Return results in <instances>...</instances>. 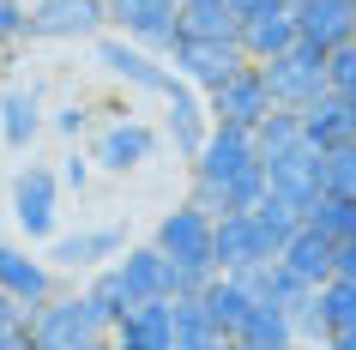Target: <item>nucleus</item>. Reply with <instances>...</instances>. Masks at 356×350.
Returning a JSON list of instances; mask_svg holds the SVG:
<instances>
[{
  "instance_id": "obj_1",
  "label": "nucleus",
  "mask_w": 356,
  "mask_h": 350,
  "mask_svg": "<svg viewBox=\"0 0 356 350\" xmlns=\"http://www.w3.org/2000/svg\"><path fill=\"white\" fill-rule=\"evenodd\" d=\"M188 193L206 205V212H254V205L272 193V175H266L254 127L218 121V127L206 133V145L193 151V164H188Z\"/></svg>"
},
{
  "instance_id": "obj_2",
  "label": "nucleus",
  "mask_w": 356,
  "mask_h": 350,
  "mask_svg": "<svg viewBox=\"0 0 356 350\" xmlns=\"http://www.w3.org/2000/svg\"><path fill=\"white\" fill-rule=\"evenodd\" d=\"M151 241L169 254V266L181 272V296L200 290L211 272H218V212H206V205L181 200V205H169L163 218H157V230H151Z\"/></svg>"
},
{
  "instance_id": "obj_3",
  "label": "nucleus",
  "mask_w": 356,
  "mask_h": 350,
  "mask_svg": "<svg viewBox=\"0 0 356 350\" xmlns=\"http://www.w3.org/2000/svg\"><path fill=\"white\" fill-rule=\"evenodd\" d=\"M163 127L157 121H145V115H109V121H97L91 139H85V151H91L97 175H139L145 164H157V151H163Z\"/></svg>"
},
{
  "instance_id": "obj_4",
  "label": "nucleus",
  "mask_w": 356,
  "mask_h": 350,
  "mask_svg": "<svg viewBox=\"0 0 356 350\" xmlns=\"http://www.w3.org/2000/svg\"><path fill=\"white\" fill-rule=\"evenodd\" d=\"M97 67H103V79H115L121 91L133 97H163L169 85H175V67H169L163 49H151V42L127 37V31H103V37L91 42Z\"/></svg>"
},
{
  "instance_id": "obj_5",
  "label": "nucleus",
  "mask_w": 356,
  "mask_h": 350,
  "mask_svg": "<svg viewBox=\"0 0 356 350\" xmlns=\"http://www.w3.org/2000/svg\"><path fill=\"white\" fill-rule=\"evenodd\" d=\"M31 338L37 350H97L109 344V320L91 308L85 290H55L42 308H31Z\"/></svg>"
},
{
  "instance_id": "obj_6",
  "label": "nucleus",
  "mask_w": 356,
  "mask_h": 350,
  "mask_svg": "<svg viewBox=\"0 0 356 350\" xmlns=\"http://www.w3.org/2000/svg\"><path fill=\"white\" fill-rule=\"evenodd\" d=\"M60 200H67V187H60V169H49V164H24L13 175V187H6V212H13L24 241L60 236Z\"/></svg>"
},
{
  "instance_id": "obj_7",
  "label": "nucleus",
  "mask_w": 356,
  "mask_h": 350,
  "mask_svg": "<svg viewBox=\"0 0 356 350\" xmlns=\"http://www.w3.org/2000/svg\"><path fill=\"white\" fill-rule=\"evenodd\" d=\"M157 109H163V139H169V151L181 157V164H193V151L206 145V133L218 127V115H211V97L200 91V85H188V79L175 73V85H169L163 97H157Z\"/></svg>"
},
{
  "instance_id": "obj_8",
  "label": "nucleus",
  "mask_w": 356,
  "mask_h": 350,
  "mask_svg": "<svg viewBox=\"0 0 356 350\" xmlns=\"http://www.w3.org/2000/svg\"><path fill=\"white\" fill-rule=\"evenodd\" d=\"M169 67L211 97L229 73H242V67H248V55H242V42H236V37H193V31H181V37L169 42Z\"/></svg>"
},
{
  "instance_id": "obj_9",
  "label": "nucleus",
  "mask_w": 356,
  "mask_h": 350,
  "mask_svg": "<svg viewBox=\"0 0 356 350\" xmlns=\"http://www.w3.org/2000/svg\"><path fill=\"white\" fill-rule=\"evenodd\" d=\"M109 31V0H31V42H85Z\"/></svg>"
},
{
  "instance_id": "obj_10",
  "label": "nucleus",
  "mask_w": 356,
  "mask_h": 350,
  "mask_svg": "<svg viewBox=\"0 0 356 350\" xmlns=\"http://www.w3.org/2000/svg\"><path fill=\"white\" fill-rule=\"evenodd\" d=\"M260 67H266V85H272V103H278V109H308V103L332 85L326 55H320L314 42H296V49H284V55L260 61Z\"/></svg>"
},
{
  "instance_id": "obj_11",
  "label": "nucleus",
  "mask_w": 356,
  "mask_h": 350,
  "mask_svg": "<svg viewBox=\"0 0 356 350\" xmlns=\"http://www.w3.org/2000/svg\"><path fill=\"white\" fill-rule=\"evenodd\" d=\"M127 248H133L127 223H79V230H60V236L49 241V260H55L67 278H85V272H97V266L121 260Z\"/></svg>"
},
{
  "instance_id": "obj_12",
  "label": "nucleus",
  "mask_w": 356,
  "mask_h": 350,
  "mask_svg": "<svg viewBox=\"0 0 356 350\" xmlns=\"http://www.w3.org/2000/svg\"><path fill=\"white\" fill-rule=\"evenodd\" d=\"M266 175H272V193H284V200H296L302 212L326 193V151L302 133V139H290L284 151H272L266 157Z\"/></svg>"
},
{
  "instance_id": "obj_13",
  "label": "nucleus",
  "mask_w": 356,
  "mask_h": 350,
  "mask_svg": "<svg viewBox=\"0 0 356 350\" xmlns=\"http://www.w3.org/2000/svg\"><path fill=\"white\" fill-rule=\"evenodd\" d=\"M266 260H278V241L260 212H218V272H254Z\"/></svg>"
},
{
  "instance_id": "obj_14",
  "label": "nucleus",
  "mask_w": 356,
  "mask_h": 350,
  "mask_svg": "<svg viewBox=\"0 0 356 350\" xmlns=\"http://www.w3.org/2000/svg\"><path fill=\"white\" fill-rule=\"evenodd\" d=\"M60 266L49 254H31V241H0V290H13L24 308H42L60 290Z\"/></svg>"
},
{
  "instance_id": "obj_15",
  "label": "nucleus",
  "mask_w": 356,
  "mask_h": 350,
  "mask_svg": "<svg viewBox=\"0 0 356 350\" xmlns=\"http://www.w3.org/2000/svg\"><path fill=\"white\" fill-rule=\"evenodd\" d=\"M115 350H175V296H145L109 326Z\"/></svg>"
},
{
  "instance_id": "obj_16",
  "label": "nucleus",
  "mask_w": 356,
  "mask_h": 350,
  "mask_svg": "<svg viewBox=\"0 0 356 350\" xmlns=\"http://www.w3.org/2000/svg\"><path fill=\"white\" fill-rule=\"evenodd\" d=\"M272 109H278V103H272V85H266L260 61H248L242 73H229L224 85L211 91V115H218V121H236V127H260Z\"/></svg>"
},
{
  "instance_id": "obj_17",
  "label": "nucleus",
  "mask_w": 356,
  "mask_h": 350,
  "mask_svg": "<svg viewBox=\"0 0 356 350\" xmlns=\"http://www.w3.org/2000/svg\"><path fill=\"white\" fill-rule=\"evenodd\" d=\"M49 133V97H42V79L31 85H6L0 91V145L6 151H31Z\"/></svg>"
},
{
  "instance_id": "obj_18",
  "label": "nucleus",
  "mask_w": 356,
  "mask_h": 350,
  "mask_svg": "<svg viewBox=\"0 0 356 350\" xmlns=\"http://www.w3.org/2000/svg\"><path fill=\"white\" fill-rule=\"evenodd\" d=\"M109 31H127L169 55V42L181 37V0H109Z\"/></svg>"
},
{
  "instance_id": "obj_19",
  "label": "nucleus",
  "mask_w": 356,
  "mask_h": 350,
  "mask_svg": "<svg viewBox=\"0 0 356 350\" xmlns=\"http://www.w3.org/2000/svg\"><path fill=\"white\" fill-rule=\"evenodd\" d=\"M236 42H242L248 61H272V55H284V49H296L302 42L296 6H290V0H272V6H260V13H248L242 31H236Z\"/></svg>"
},
{
  "instance_id": "obj_20",
  "label": "nucleus",
  "mask_w": 356,
  "mask_h": 350,
  "mask_svg": "<svg viewBox=\"0 0 356 350\" xmlns=\"http://www.w3.org/2000/svg\"><path fill=\"white\" fill-rule=\"evenodd\" d=\"M115 272H121L133 302H145V296H181V272L169 266V254L157 241H133L127 254L115 260Z\"/></svg>"
},
{
  "instance_id": "obj_21",
  "label": "nucleus",
  "mask_w": 356,
  "mask_h": 350,
  "mask_svg": "<svg viewBox=\"0 0 356 350\" xmlns=\"http://www.w3.org/2000/svg\"><path fill=\"white\" fill-rule=\"evenodd\" d=\"M296 31L320 55H332L338 42L356 37V0H296Z\"/></svg>"
},
{
  "instance_id": "obj_22",
  "label": "nucleus",
  "mask_w": 356,
  "mask_h": 350,
  "mask_svg": "<svg viewBox=\"0 0 356 350\" xmlns=\"http://www.w3.org/2000/svg\"><path fill=\"white\" fill-rule=\"evenodd\" d=\"M302 133H308L320 151L350 145V139H356V97H350V91H332V85H326V91H320L314 103L302 109Z\"/></svg>"
},
{
  "instance_id": "obj_23",
  "label": "nucleus",
  "mask_w": 356,
  "mask_h": 350,
  "mask_svg": "<svg viewBox=\"0 0 356 350\" xmlns=\"http://www.w3.org/2000/svg\"><path fill=\"white\" fill-rule=\"evenodd\" d=\"M242 278L254 284L260 302H272V308H284V314H308L314 308V290H320V284H308L302 272H290L284 260H266V266H254V272H242Z\"/></svg>"
},
{
  "instance_id": "obj_24",
  "label": "nucleus",
  "mask_w": 356,
  "mask_h": 350,
  "mask_svg": "<svg viewBox=\"0 0 356 350\" xmlns=\"http://www.w3.org/2000/svg\"><path fill=\"white\" fill-rule=\"evenodd\" d=\"M229 344H236V350H284V344H302L296 314L272 308V302H254V308L242 314V326L229 332Z\"/></svg>"
},
{
  "instance_id": "obj_25",
  "label": "nucleus",
  "mask_w": 356,
  "mask_h": 350,
  "mask_svg": "<svg viewBox=\"0 0 356 350\" xmlns=\"http://www.w3.org/2000/svg\"><path fill=\"white\" fill-rule=\"evenodd\" d=\"M278 260L290 266V272H302L308 284H326V278L338 272V241H332V236H320L314 223L302 218V230L284 241V254H278Z\"/></svg>"
},
{
  "instance_id": "obj_26",
  "label": "nucleus",
  "mask_w": 356,
  "mask_h": 350,
  "mask_svg": "<svg viewBox=\"0 0 356 350\" xmlns=\"http://www.w3.org/2000/svg\"><path fill=\"white\" fill-rule=\"evenodd\" d=\"M200 302L211 308V320H218L224 332H236V326H242V314L254 308L260 296H254V284H248L242 272H211L206 284H200Z\"/></svg>"
},
{
  "instance_id": "obj_27",
  "label": "nucleus",
  "mask_w": 356,
  "mask_h": 350,
  "mask_svg": "<svg viewBox=\"0 0 356 350\" xmlns=\"http://www.w3.org/2000/svg\"><path fill=\"white\" fill-rule=\"evenodd\" d=\"M229 332L211 320V308L200 302V290L175 296V350H224Z\"/></svg>"
},
{
  "instance_id": "obj_28",
  "label": "nucleus",
  "mask_w": 356,
  "mask_h": 350,
  "mask_svg": "<svg viewBox=\"0 0 356 350\" xmlns=\"http://www.w3.org/2000/svg\"><path fill=\"white\" fill-rule=\"evenodd\" d=\"M308 223H314L320 236H332L338 248L356 241V193H332V187H326V193L308 205Z\"/></svg>"
},
{
  "instance_id": "obj_29",
  "label": "nucleus",
  "mask_w": 356,
  "mask_h": 350,
  "mask_svg": "<svg viewBox=\"0 0 356 350\" xmlns=\"http://www.w3.org/2000/svg\"><path fill=\"white\" fill-rule=\"evenodd\" d=\"M79 290L91 296V308L103 314L109 326L133 308V296H127V284H121V272H115V260H109V266H97V272H85V278H79Z\"/></svg>"
},
{
  "instance_id": "obj_30",
  "label": "nucleus",
  "mask_w": 356,
  "mask_h": 350,
  "mask_svg": "<svg viewBox=\"0 0 356 350\" xmlns=\"http://www.w3.org/2000/svg\"><path fill=\"white\" fill-rule=\"evenodd\" d=\"M181 31H193V37H236L242 19H236L229 0H200V6H181Z\"/></svg>"
},
{
  "instance_id": "obj_31",
  "label": "nucleus",
  "mask_w": 356,
  "mask_h": 350,
  "mask_svg": "<svg viewBox=\"0 0 356 350\" xmlns=\"http://www.w3.org/2000/svg\"><path fill=\"white\" fill-rule=\"evenodd\" d=\"M91 127H97V103H85V97H67V103H55V109H49V133H55V139H67V145L91 139Z\"/></svg>"
},
{
  "instance_id": "obj_32",
  "label": "nucleus",
  "mask_w": 356,
  "mask_h": 350,
  "mask_svg": "<svg viewBox=\"0 0 356 350\" xmlns=\"http://www.w3.org/2000/svg\"><path fill=\"white\" fill-rule=\"evenodd\" d=\"M0 350H37V338H31V308L13 290H0Z\"/></svg>"
},
{
  "instance_id": "obj_33",
  "label": "nucleus",
  "mask_w": 356,
  "mask_h": 350,
  "mask_svg": "<svg viewBox=\"0 0 356 350\" xmlns=\"http://www.w3.org/2000/svg\"><path fill=\"white\" fill-rule=\"evenodd\" d=\"M254 139H260V157H272V151H284L290 139H302V109H272L254 127Z\"/></svg>"
},
{
  "instance_id": "obj_34",
  "label": "nucleus",
  "mask_w": 356,
  "mask_h": 350,
  "mask_svg": "<svg viewBox=\"0 0 356 350\" xmlns=\"http://www.w3.org/2000/svg\"><path fill=\"white\" fill-rule=\"evenodd\" d=\"M91 182H97V164H91V151H85V145H67V157H60V187L85 200V193H91Z\"/></svg>"
},
{
  "instance_id": "obj_35",
  "label": "nucleus",
  "mask_w": 356,
  "mask_h": 350,
  "mask_svg": "<svg viewBox=\"0 0 356 350\" xmlns=\"http://www.w3.org/2000/svg\"><path fill=\"white\" fill-rule=\"evenodd\" d=\"M31 42V0H0V49Z\"/></svg>"
},
{
  "instance_id": "obj_36",
  "label": "nucleus",
  "mask_w": 356,
  "mask_h": 350,
  "mask_svg": "<svg viewBox=\"0 0 356 350\" xmlns=\"http://www.w3.org/2000/svg\"><path fill=\"white\" fill-rule=\"evenodd\" d=\"M326 187L332 193H356V139L326 151Z\"/></svg>"
},
{
  "instance_id": "obj_37",
  "label": "nucleus",
  "mask_w": 356,
  "mask_h": 350,
  "mask_svg": "<svg viewBox=\"0 0 356 350\" xmlns=\"http://www.w3.org/2000/svg\"><path fill=\"white\" fill-rule=\"evenodd\" d=\"M326 73H332V91H350L356 97V37L338 42L332 55H326Z\"/></svg>"
},
{
  "instance_id": "obj_38",
  "label": "nucleus",
  "mask_w": 356,
  "mask_h": 350,
  "mask_svg": "<svg viewBox=\"0 0 356 350\" xmlns=\"http://www.w3.org/2000/svg\"><path fill=\"white\" fill-rule=\"evenodd\" d=\"M338 272L356 278V241H344V248H338Z\"/></svg>"
},
{
  "instance_id": "obj_39",
  "label": "nucleus",
  "mask_w": 356,
  "mask_h": 350,
  "mask_svg": "<svg viewBox=\"0 0 356 350\" xmlns=\"http://www.w3.org/2000/svg\"><path fill=\"white\" fill-rule=\"evenodd\" d=\"M332 350H356V326H344V332H332Z\"/></svg>"
},
{
  "instance_id": "obj_40",
  "label": "nucleus",
  "mask_w": 356,
  "mask_h": 350,
  "mask_svg": "<svg viewBox=\"0 0 356 350\" xmlns=\"http://www.w3.org/2000/svg\"><path fill=\"white\" fill-rule=\"evenodd\" d=\"M236 6V19H248V13H260V6H272V0H229Z\"/></svg>"
},
{
  "instance_id": "obj_41",
  "label": "nucleus",
  "mask_w": 356,
  "mask_h": 350,
  "mask_svg": "<svg viewBox=\"0 0 356 350\" xmlns=\"http://www.w3.org/2000/svg\"><path fill=\"white\" fill-rule=\"evenodd\" d=\"M181 6H200V0H181Z\"/></svg>"
},
{
  "instance_id": "obj_42",
  "label": "nucleus",
  "mask_w": 356,
  "mask_h": 350,
  "mask_svg": "<svg viewBox=\"0 0 356 350\" xmlns=\"http://www.w3.org/2000/svg\"><path fill=\"white\" fill-rule=\"evenodd\" d=\"M290 6H296V0H290Z\"/></svg>"
}]
</instances>
